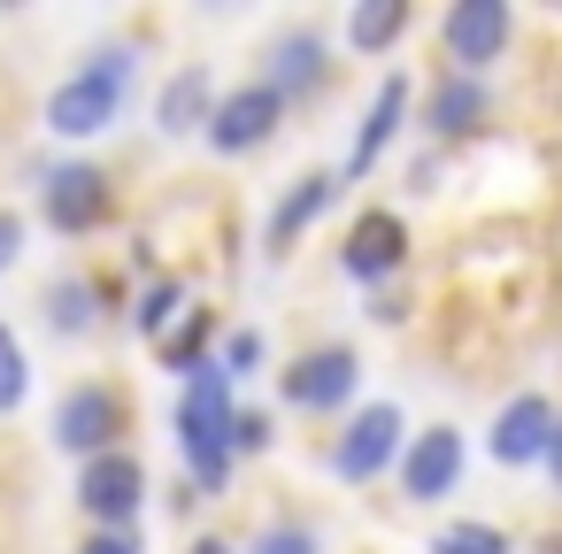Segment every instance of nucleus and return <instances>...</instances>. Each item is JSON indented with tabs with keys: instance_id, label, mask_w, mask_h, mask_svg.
Masks as SVG:
<instances>
[{
	"instance_id": "obj_21",
	"label": "nucleus",
	"mask_w": 562,
	"mask_h": 554,
	"mask_svg": "<svg viewBox=\"0 0 562 554\" xmlns=\"http://www.w3.org/2000/svg\"><path fill=\"white\" fill-rule=\"evenodd\" d=\"M155 354H162V370H170V377H193V370L216 354V324H209V308H186V316L155 339Z\"/></svg>"
},
{
	"instance_id": "obj_19",
	"label": "nucleus",
	"mask_w": 562,
	"mask_h": 554,
	"mask_svg": "<svg viewBox=\"0 0 562 554\" xmlns=\"http://www.w3.org/2000/svg\"><path fill=\"white\" fill-rule=\"evenodd\" d=\"M101 308H109V293H101L93 278H55V285H47V331H63V339L101 331Z\"/></svg>"
},
{
	"instance_id": "obj_18",
	"label": "nucleus",
	"mask_w": 562,
	"mask_h": 554,
	"mask_svg": "<svg viewBox=\"0 0 562 554\" xmlns=\"http://www.w3.org/2000/svg\"><path fill=\"white\" fill-rule=\"evenodd\" d=\"M408 24H416L408 0H355V9H347V47L370 55V63H385L408 39Z\"/></svg>"
},
{
	"instance_id": "obj_28",
	"label": "nucleus",
	"mask_w": 562,
	"mask_h": 554,
	"mask_svg": "<svg viewBox=\"0 0 562 554\" xmlns=\"http://www.w3.org/2000/svg\"><path fill=\"white\" fill-rule=\"evenodd\" d=\"M78 554H147V546H139V531H86Z\"/></svg>"
},
{
	"instance_id": "obj_13",
	"label": "nucleus",
	"mask_w": 562,
	"mask_h": 554,
	"mask_svg": "<svg viewBox=\"0 0 562 554\" xmlns=\"http://www.w3.org/2000/svg\"><path fill=\"white\" fill-rule=\"evenodd\" d=\"M431 147H454V139H477L485 124H493V86L485 78H454V70H439L431 78V93H424V109L408 116Z\"/></svg>"
},
{
	"instance_id": "obj_16",
	"label": "nucleus",
	"mask_w": 562,
	"mask_h": 554,
	"mask_svg": "<svg viewBox=\"0 0 562 554\" xmlns=\"http://www.w3.org/2000/svg\"><path fill=\"white\" fill-rule=\"evenodd\" d=\"M408 109H416V78H408V70H385L378 93H370V109H362V124H355V147H347V170H339L347 185L378 170V155L408 132Z\"/></svg>"
},
{
	"instance_id": "obj_3",
	"label": "nucleus",
	"mask_w": 562,
	"mask_h": 554,
	"mask_svg": "<svg viewBox=\"0 0 562 554\" xmlns=\"http://www.w3.org/2000/svg\"><path fill=\"white\" fill-rule=\"evenodd\" d=\"M401 446H408L401 400H355V408L339 416L331 446H324V470H331L339 485H378V477L401 462Z\"/></svg>"
},
{
	"instance_id": "obj_10",
	"label": "nucleus",
	"mask_w": 562,
	"mask_h": 554,
	"mask_svg": "<svg viewBox=\"0 0 562 554\" xmlns=\"http://www.w3.org/2000/svg\"><path fill=\"white\" fill-rule=\"evenodd\" d=\"M262 86L293 109V101H316L331 86V39L324 24H285L270 47H262Z\"/></svg>"
},
{
	"instance_id": "obj_7",
	"label": "nucleus",
	"mask_w": 562,
	"mask_h": 554,
	"mask_svg": "<svg viewBox=\"0 0 562 554\" xmlns=\"http://www.w3.org/2000/svg\"><path fill=\"white\" fill-rule=\"evenodd\" d=\"M278 393H285V408H301V416H347L355 393H362V354H355L347 339H324V347H308V354H293V362L278 370Z\"/></svg>"
},
{
	"instance_id": "obj_17",
	"label": "nucleus",
	"mask_w": 562,
	"mask_h": 554,
	"mask_svg": "<svg viewBox=\"0 0 562 554\" xmlns=\"http://www.w3.org/2000/svg\"><path fill=\"white\" fill-rule=\"evenodd\" d=\"M209 109H216V78H209V63H186V70H170L162 93H155V132H162V139H193V132L209 124Z\"/></svg>"
},
{
	"instance_id": "obj_24",
	"label": "nucleus",
	"mask_w": 562,
	"mask_h": 554,
	"mask_svg": "<svg viewBox=\"0 0 562 554\" xmlns=\"http://www.w3.org/2000/svg\"><path fill=\"white\" fill-rule=\"evenodd\" d=\"M209 362H216V370L239 385V377H255V370L270 362V339H262L255 324H239V331H224V339H216V354H209Z\"/></svg>"
},
{
	"instance_id": "obj_6",
	"label": "nucleus",
	"mask_w": 562,
	"mask_h": 554,
	"mask_svg": "<svg viewBox=\"0 0 562 554\" xmlns=\"http://www.w3.org/2000/svg\"><path fill=\"white\" fill-rule=\"evenodd\" d=\"M109 208H116V178H109L101 162L70 155V162H47V170H40V216H47V231L86 239V231L109 224Z\"/></svg>"
},
{
	"instance_id": "obj_30",
	"label": "nucleus",
	"mask_w": 562,
	"mask_h": 554,
	"mask_svg": "<svg viewBox=\"0 0 562 554\" xmlns=\"http://www.w3.org/2000/svg\"><path fill=\"white\" fill-rule=\"evenodd\" d=\"M539 470H547V485L562 493V408H554V431H547V454H539Z\"/></svg>"
},
{
	"instance_id": "obj_29",
	"label": "nucleus",
	"mask_w": 562,
	"mask_h": 554,
	"mask_svg": "<svg viewBox=\"0 0 562 554\" xmlns=\"http://www.w3.org/2000/svg\"><path fill=\"white\" fill-rule=\"evenodd\" d=\"M362 316H370V324H408V301H401V293H393V285H378V293H370V308H362Z\"/></svg>"
},
{
	"instance_id": "obj_2",
	"label": "nucleus",
	"mask_w": 562,
	"mask_h": 554,
	"mask_svg": "<svg viewBox=\"0 0 562 554\" xmlns=\"http://www.w3.org/2000/svg\"><path fill=\"white\" fill-rule=\"evenodd\" d=\"M232 377L216 362H201L193 377H178V408H170V439H178V462L193 477L201 500H224L232 493Z\"/></svg>"
},
{
	"instance_id": "obj_27",
	"label": "nucleus",
	"mask_w": 562,
	"mask_h": 554,
	"mask_svg": "<svg viewBox=\"0 0 562 554\" xmlns=\"http://www.w3.org/2000/svg\"><path fill=\"white\" fill-rule=\"evenodd\" d=\"M24 247H32V224H24V208H0V278H9V270L24 262Z\"/></svg>"
},
{
	"instance_id": "obj_14",
	"label": "nucleus",
	"mask_w": 562,
	"mask_h": 554,
	"mask_svg": "<svg viewBox=\"0 0 562 554\" xmlns=\"http://www.w3.org/2000/svg\"><path fill=\"white\" fill-rule=\"evenodd\" d=\"M339 193H347V178H339V170H301V178L270 201V216H262V255H270V262H285V255L301 247V231H308V224H324V216L339 208Z\"/></svg>"
},
{
	"instance_id": "obj_1",
	"label": "nucleus",
	"mask_w": 562,
	"mask_h": 554,
	"mask_svg": "<svg viewBox=\"0 0 562 554\" xmlns=\"http://www.w3.org/2000/svg\"><path fill=\"white\" fill-rule=\"evenodd\" d=\"M132 86H139V47H132V39H101V47L47 93V132H55L63 147H86V139L116 132Z\"/></svg>"
},
{
	"instance_id": "obj_20",
	"label": "nucleus",
	"mask_w": 562,
	"mask_h": 554,
	"mask_svg": "<svg viewBox=\"0 0 562 554\" xmlns=\"http://www.w3.org/2000/svg\"><path fill=\"white\" fill-rule=\"evenodd\" d=\"M186 308H193V285H186L178 270H155V278L139 285V301H132V331L155 347V339H162V331H170Z\"/></svg>"
},
{
	"instance_id": "obj_23",
	"label": "nucleus",
	"mask_w": 562,
	"mask_h": 554,
	"mask_svg": "<svg viewBox=\"0 0 562 554\" xmlns=\"http://www.w3.org/2000/svg\"><path fill=\"white\" fill-rule=\"evenodd\" d=\"M32 400V347L16 339V324H0V416H16Z\"/></svg>"
},
{
	"instance_id": "obj_26",
	"label": "nucleus",
	"mask_w": 562,
	"mask_h": 554,
	"mask_svg": "<svg viewBox=\"0 0 562 554\" xmlns=\"http://www.w3.org/2000/svg\"><path fill=\"white\" fill-rule=\"evenodd\" d=\"M278 446V416L270 408H232V462L239 454H270Z\"/></svg>"
},
{
	"instance_id": "obj_25",
	"label": "nucleus",
	"mask_w": 562,
	"mask_h": 554,
	"mask_svg": "<svg viewBox=\"0 0 562 554\" xmlns=\"http://www.w3.org/2000/svg\"><path fill=\"white\" fill-rule=\"evenodd\" d=\"M247 554H324V531L316 523H301V516H278V523H262L255 531V546Z\"/></svg>"
},
{
	"instance_id": "obj_4",
	"label": "nucleus",
	"mask_w": 562,
	"mask_h": 554,
	"mask_svg": "<svg viewBox=\"0 0 562 554\" xmlns=\"http://www.w3.org/2000/svg\"><path fill=\"white\" fill-rule=\"evenodd\" d=\"M124 431H132V416H124V393H116L109 377H78V385L55 400V423H47L55 454H70V462L116 454V446H124Z\"/></svg>"
},
{
	"instance_id": "obj_15",
	"label": "nucleus",
	"mask_w": 562,
	"mask_h": 554,
	"mask_svg": "<svg viewBox=\"0 0 562 554\" xmlns=\"http://www.w3.org/2000/svg\"><path fill=\"white\" fill-rule=\"evenodd\" d=\"M339 270H347L362 293L393 285V278L408 270V224H401L393 208H362L355 231H347V247H339Z\"/></svg>"
},
{
	"instance_id": "obj_32",
	"label": "nucleus",
	"mask_w": 562,
	"mask_h": 554,
	"mask_svg": "<svg viewBox=\"0 0 562 554\" xmlns=\"http://www.w3.org/2000/svg\"><path fill=\"white\" fill-rule=\"evenodd\" d=\"M186 554H239V546H232V539H193Z\"/></svg>"
},
{
	"instance_id": "obj_8",
	"label": "nucleus",
	"mask_w": 562,
	"mask_h": 554,
	"mask_svg": "<svg viewBox=\"0 0 562 554\" xmlns=\"http://www.w3.org/2000/svg\"><path fill=\"white\" fill-rule=\"evenodd\" d=\"M147 493H155V485H147V462H139L132 446L78 462V516H86L93 531H139Z\"/></svg>"
},
{
	"instance_id": "obj_9",
	"label": "nucleus",
	"mask_w": 562,
	"mask_h": 554,
	"mask_svg": "<svg viewBox=\"0 0 562 554\" xmlns=\"http://www.w3.org/2000/svg\"><path fill=\"white\" fill-rule=\"evenodd\" d=\"M462 470H470V439L454 423H424V431H408V446L393 462V485H401L408 508H439L447 493H462Z\"/></svg>"
},
{
	"instance_id": "obj_22",
	"label": "nucleus",
	"mask_w": 562,
	"mask_h": 554,
	"mask_svg": "<svg viewBox=\"0 0 562 554\" xmlns=\"http://www.w3.org/2000/svg\"><path fill=\"white\" fill-rule=\"evenodd\" d=\"M424 554H516V539H508L501 523L454 516V523H439V531H431V546H424Z\"/></svg>"
},
{
	"instance_id": "obj_33",
	"label": "nucleus",
	"mask_w": 562,
	"mask_h": 554,
	"mask_svg": "<svg viewBox=\"0 0 562 554\" xmlns=\"http://www.w3.org/2000/svg\"><path fill=\"white\" fill-rule=\"evenodd\" d=\"M547 554H562V539H547Z\"/></svg>"
},
{
	"instance_id": "obj_31",
	"label": "nucleus",
	"mask_w": 562,
	"mask_h": 554,
	"mask_svg": "<svg viewBox=\"0 0 562 554\" xmlns=\"http://www.w3.org/2000/svg\"><path fill=\"white\" fill-rule=\"evenodd\" d=\"M408 193H439V155H424V162L408 170Z\"/></svg>"
},
{
	"instance_id": "obj_5",
	"label": "nucleus",
	"mask_w": 562,
	"mask_h": 554,
	"mask_svg": "<svg viewBox=\"0 0 562 554\" xmlns=\"http://www.w3.org/2000/svg\"><path fill=\"white\" fill-rule=\"evenodd\" d=\"M508 47H516V9L508 0H454L439 16V70H454V78H485Z\"/></svg>"
},
{
	"instance_id": "obj_11",
	"label": "nucleus",
	"mask_w": 562,
	"mask_h": 554,
	"mask_svg": "<svg viewBox=\"0 0 562 554\" xmlns=\"http://www.w3.org/2000/svg\"><path fill=\"white\" fill-rule=\"evenodd\" d=\"M278 124H285V101H278L262 78H247V86L216 93V109H209L201 139H209L216 155H255V147H270V139H278Z\"/></svg>"
},
{
	"instance_id": "obj_12",
	"label": "nucleus",
	"mask_w": 562,
	"mask_h": 554,
	"mask_svg": "<svg viewBox=\"0 0 562 554\" xmlns=\"http://www.w3.org/2000/svg\"><path fill=\"white\" fill-rule=\"evenodd\" d=\"M547 431H554V400H547L539 385H524V393H508V400L493 408V423H485V462H493V470H539Z\"/></svg>"
}]
</instances>
